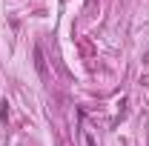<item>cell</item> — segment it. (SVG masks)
Here are the masks:
<instances>
[{
    "label": "cell",
    "instance_id": "1",
    "mask_svg": "<svg viewBox=\"0 0 149 146\" xmlns=\"http://www.w3.org/2000/svg\"><path fill=\"white\" fill-rule=\"evenodd\" d=\"M0 117H3V120H6V117H9V103H6V100H3V103H0Z\"/></svg>",
    "mask_w": 149,
    "mask_h": 146
}]
</instances>
